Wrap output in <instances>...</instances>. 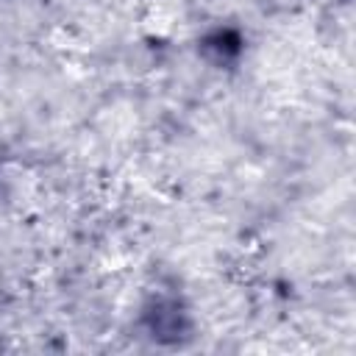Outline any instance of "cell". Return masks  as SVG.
Returning a JSON list of instances; mask_svg holds the SVG:
<instances>
[]
</instances>
